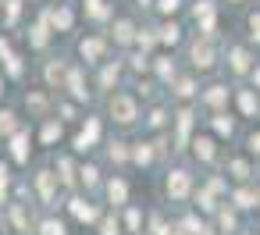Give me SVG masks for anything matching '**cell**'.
<instances>
[{
    "instance_id": "ab89813d",
    "label": "cell",
    "mask_w": 260,
    "mask_h": 235,
    "mask_svg": "<svg viewBox=\"0 0 260 235\" xmlns=\"http://www.w3.org/2000/svg\"><path fill=\"white\" fill-rule=\"evenodd\" d=\"M36 235H68V221H61V217L47 214V217L36 224Z\"/></svg>"
},
{
    "instance_id": "f546056e",
    "label": "cell",
    "mask_w": 260,
    "mask_h": 235,
    "mask_svg": "<svg viewBox=\"0 0 260 235\" xmlns=\"http://www.w3.org/2000/svg\"><path fill=\"white\" fill-rule=\"evenodd\" d=\"M224 175H228L232 182H239V185H242V182H249V178H253L256 171H253L249 157H232V160L224 164Z\"/></svg>"
},
{
    "instance_id": "6da1fadb",
    "label": "cell",
    "mask_w": 260,
    "mask_h": 235,
    "mask_svg": "<svg viewBox=\"0 0 260 235\" xmlns=\"http://www.w3.org/2000/svg\"><path fill=\"white\" fill-rule=\"evenodd\" d=\"M107 118L118 125V128H128L143 118V107L136 100V93H125V89H111L107 93Z\"/></svg>"
},
{
    "instance_id": "60d3db41",
    "label": "cell",
    "mask_w": 260,
    "mask_h": 235,
    "mask_svg": "<svg viewBox=\"0 0 260 235\" xmlns=\"http://www.w3.org/2000/svg\"><path fill=\"white\" fill-rule=\"evenodd\" d=\"M0 68H4V75L8 79H25V61H22V54H8L4 61H0Z\"/></svg>"
},
{
    "instance_id": "94428289",
    "label": "cell",
    "mask_w": 260,
    "mask_h": 235,
    "mask_svg": "<svg viewBox=\"0 0 260 235\" xmlns=\"http://www.w3.org/2000/svg\"><path fill=\"white\" fill-rule=\"evenodd\" d=\"M235 235H249V231H235Z\"/></svg>"
},
{
    "instance_id": "83f0119b",
    "label": "cell",
    "mask_w": 260,
    "mask_h": 235,
    "mask_svg": "<svg viewBox=\"0 0 260 235\" xmlns=\"http://www.w3.org/2000/svg\"><path fill=\"white\" fill-rule=\"evenodd\" d=\"M40 121H43V125H40V136H36V139H40V146H54V143H61L64 125H61L54 114H50V118H40Z\"/></svg>"
},
{
    "instance_id": "74e56055",
    "label": "cell",
    "mask_w": 260,
    "mask_h": 235,
    "mask_svg": "<svg viewBox=\"0 0 260 235\" xmlns=\"http://www.w3.org/2000/svg\"><path fill=\"white\" fill-rule=\"evenodd\" d=\"M22 128V118H18V111H11V107H0V136H15Z\"/></svg>"
},
{
    "instance_id": "6f0895ef",
    "label": "cell",
    "mask_w": 260,
    "mask_h": 235,
    "mask_svg": "<svg viewBox=\"0 0 260 235\" xmlns=\"http://www.w3.org/2000/svg\"><path fill=\"white\" fill-rule=\"evenodd\" d=\"M4 93H8V82H4V75H0V100H4Z\"/></svg>"
},
{
    "instance_id": "5bb4252c",
    "label": "cell",
    "mask_w": 260,
    "mask_h": 235,
    "mask_svg": "<svg viewBox=\"0 0 260 235\" xmlns=\"http://www.w3.org/2000/svg\"><path fill=\"white\" fill-rule=\"evenodd\" d=\"M8 153H11L15 164H29V157H32V132L25 125L15 136H8Z\"/></svg>"
},
{
    "instance_id": "680465c9",
    "label": "cell",
    "mask_w": 260,
    "mask_h": 235,
    "mask_svg": "<svg viewBox=\"0 0 260 235\" xmlns=\"http://www.w3.org/2000/svg\"><path fill=\"white\" fill-rule=\"evenodd\" d=\"M93 4H100V0H82V8H93Z\"/></svg>"
},
{
    "instance_id": "d6986e66",
    "label": "cell",
    "mask_w": 260,
    "mask_h": 235,
    "mask_svg": "<svg viewBox=\"0 0 260 235\" xmlns=\"http://www.w3.org/2000/svg\"><path fill=\"white\" fill-rule=\"evenodd\" d=\"M168 89H171V100H178V104H192V100L200 96V82H196V75H175Z\"/></svg>"
},
{
    "instance_id": "ac0fdd59",
    "label": "cell",
    "mask_w": 260,
    "mask_h": 235,
    "mask_svg": "<svg viewBox=\"0 0 260 235\" xmlns=\"http://www.w3.org/2000/svg\"><path fill=\"white\" fill-rule=\"evenodd\" d=\"M182 22L178 18H160V25L153 29V36H157V47H168V50H175L178 43H182Z\"/></svg>"
},
{
    "instance_id": "484cf974",
    "label": "cell",
    "mask_w": 260,
    "mask_h": 235,
    "mask_svg": "<svg viewBox=\"0 0 260 235\" xmlns=\"http://www.w3.org/2000/svg\"><path fill=\"white\" fill-rule=\"evenodd\" d=\"M64 75H68V61H61V57H50V61L43 64V82H47V89H61Z\"/></svg>"
},
{
    "instance_id": "11a10c76",
    "label": "cell",
    "mask_w": 260,
    "mask_h": 235,
    "mask_svg": "<svg viewBox=\"0 0 260 235\" xmlns=\"http://www.w3.org/2000/svg\"><path fill=\"white\" fill-rule=\"evenodd\" d=\"M249 79H253V89H256V93H260V61H256V64H253V68H249Z\"/></svg>"
},
{
    "instance_id": "f6af8a7d",
    "label": "cell",
    "mask_w": 260,
    "mask_h": 235,
    "mask_svg": "<svg viewBox=\"0 0 260 235\" xmlns=\"http://www.w3.org/2000/svg\"><path fill=\"white\" fill-rule=\"evenodd\" d=\"M54 118L64 125V121H79V111H75V104L72 100H57L54 104Z\"/></svg>"
},
{
    "instance_id": "e0dca14e",
    "label": "cell",
    "mask_w": 260,
    "mask_h": 235,
    "mask_svg": "<svg viewBox=\"0 0 260 235\" xmlns=\"http://www.w3.org/2000/svg\"><path fill=\"white\" fill-rule=\"evenodd\" d=\"M136 22L132 18H111V29H107V43H114V47H132V40H136Z\"/></svg>"
},
{
    "instance_id": "7bdbcfd3",
    "label": "cell",
    "mask_w": 260,
    "mask_h": 235,
    "mask_svg": "<svg viewBox=\"0 0 260 235\" xmlns=\"http://www.w3.org/2000/svg\"><path fill=\"white\" fill-rule=\"evenodd\" d=\"M182 8H185V0H153V11L160 18H175V15H182Z\"/></svg>"
},
{
    "instance_id": "ffe728a7",
    "label": "cell",
    "mask_w": 260,
    "mask_h": 235,
    "mask_svg": "<svg viewBox=\"0 0 260 235\" xmlns=\"http://www.w3.org/2000/svg\"><path fill=\"white\" fill-rule=\"evenodd\" d=\"M189 146H192V160H200V164H214L217 160V139L210 136V132H196L192 139H189Z\"/></svg>"
},
{
    "instance_id": "d590c367",
    "label": "cell",
    "mask_w": 260,
    "mask_h": 235,
    "mask_svg": "<svg viewBox=\"0 0 260 235\" xmlns=\"http://www.w3.org/2000/svg\"><path fill=\"white\" fill-rule=\"evenodd\" d=\"M8 221L15 231H29V203H8Z\"/></svg>"
},
{
    "instance_id": "4316f807",
    "label": "cell",
    "mask_w": 260,
    "mask_h": 235,
    "mask_svg": "<svg viewBox=\"0 0 260 235\" xmlns=\"http://www.w3.org/2000/svg\"><path fill=\"white\" fill-rule=\"evenodd\" d=\"M210 136L214 139H232L235 136V118L228 111H214L210 114Z\"/></svg>"
},
{
    "instance_id": "5b68a950",
    "label": "cell",
    "mask_w": 260,
    "mask_h": 235,
    "mask_svg": "<svg viewBox=\"0 0 260 235\" xmlns=\"http://www.w3.org/2000/svg\"><path fill=\"white\" fill-rule=\"evenodd\" d=\"M100 139H104V121L100 118H82L79 128H75V136H72V150L75 153H89Z\"/></svg>"
},
{
    "instance_id": "8fae6325",
    "label": "cell",
    "mask_w": 260,
    "mask_h": 235,
    "mask_svg": "<svg viewBox=\"0 0 260 235\" xmlns=\"http://www.w3.org/2000/svg\"><path fill=\"white\" fill-rule=\"evenodd\" d=\"M104 199L111 203V210H121L125 203H128V196H132V189H128V178L125 175H111V178H104Z\"/></svg>"
},
{
    "instance_id": "3957f363",
    "label": "cell",
    "mask_w": 260,
    "mask_h": 235,
    "mask_svg": "<svg viewBox=\"0 0 260 235\" xmlns=\"http://www.w3.org/2000/svg\"><path fill=\"white\" fill-rule=\"evenodd\" d=\"M189 68H192V72H200V75H207V72H214V68H217V50H214V40L196 36V40L189 43Z\"/></svg>"
},
{
    "instance_id": "9c48e42d",
    "label": "cell",
    "mask_w": 260,
    "mask_h": 235,
    "mask_svg": "<svg viewBox=\"0 0 260 235\" xmlns=\"http://www.w3.org/2000/svg\"><path fill=\"white\" fill-rule=\"evenodd\" d=\"M192 22H196V36H207V40H214V32H217V4L214 0H196L192 4Z\"/></svg>"
},
{
    "instance_id": "f5cc1de1",
    "label": "cell",
    "mask_w": 260,
    "mask_h": 235,
    "mask_svg": "<svg viewBox=\"0 0 260 235\" xmlns=\"http://www.w3.org/2000/svg\"><path fill=\"white\" fill-rule=\"evenodd\" d=\"M153 235H182V228H178V221H160V228Z\"/></svg>"
},
{
    "instance_id": "816d5d0a",
    "label": "cell",
    "mask_w": 260,
    "mask_h": 235,
    "mask_svg": "<svg viewBox=\"0 0 260 235\" xmlns=\"http://www.w3.org/2000/svg\"><path fill=\"white\" fill-rule=\"evenodd\" d=\"M246 157H260V128H253L246 136Z\"/></svg>"
},
{
    "instance_id": "4fadbf2b",
    "label": "cell",
    "mask_w": 260,
    "mask_h": 235,
    "mask_svg": "<svg viewBox=\"0 0 260 235\" xmlns=\"http://www.w3.org/2000/svg\"><path fill=\"white\" fill-rule=\"evenodd\" d=\"M68 214H72L79 224H96L104 210H100V203H93L89 196H72V199H68Z\"/></svg>"
},
{
    "instance_id": "2e32d148",
    "label": "cell",
    "mask_w": 260,
    "mask_h": 235,
    "mask_svg": "<svg viewBox=\"0 0 260 235\" xmlns=\"http://www.w3.org/2000/svg\"><path fill=\"white\" fill-rule=\"evenodd\" d=\"M228 207H232V210H239V214L256 210V207H260V189H253L249 182L235 185V189H232V203H228Z\"/></svg>"
},
{
    "instance_id": "db71d44e",
    "label": "cell",
    "mask_w": 260,
    "mask_h": 235,
    "mask_svg": "<svg viewBox=\"0 0 260 235\" xmlns=\"http://www.w3.org/2000/svg\"><path fill=\"white\" fill-rule=\"evenodd\" d=\"M8 54H15V50H11V40H8L4 32H0V61H4Z\"/></svg>"
},
{
    "instance_id": "7c38bea8",
    "label": "cell",
    "mask_w": 260,
    "mask_h": 235,
    "mask_svg": "<svg viewBox=\"0 0 260 235\" xmlns=\"http://www.w3.org/2000/svg\"><path fill=\"white\" fill-rule=\"evenodd\" d=\"M40 18L47 22V29H50V32H72V25H75V11H72L68 4L43 8V15H40Z\"/></svg>"
},
{
    "instance_id": "1f68e13d",
    "label": "cell",
    "mask_w": 260,
    "mask_h": 235,
    "mask_svg": "<svg viewBox=\"0 0 260 235\" xmlns=\"http://www.w3.org/2000/svg\"><path fill=\"white\" fill-rule=\"evenodd\" d=\"M189 199H192V207H196V214H200V217H214V210L221 207V203H217V196H214V192H207L203 185H200V189H192V196H189Z\"/></svg>"
},
{
    "instance_id": "e575fe53",
    "label": "cell",
    "mask_w": 260,
    "mask_h": 235,
    "mask_svg": "<svg viewBox=\"0 0 260 235\" xmlns=\"http://www.w3.org/2000/svg\"><path fill=\"white\" fill-rule=\"evenodd\" d=\"M75 171H79V164H75V157H68V153H61V157H57V167H54V175H57V182H61V185H75Z\"/></svg>"
},
{
    "instance_id": "8d00e7d4",
    "label": "cell",
    "mask_w": 260,
    "mask_h": 235,
    "mask_svg": "<svg viewBox=\"0 0 260 235\" xmlns=\"http://www.w3.org/2000/svg\"><path fill=\"white\" fill-rule=\"evenodd\" d=\"M168 125H171V111H168V107H150L146 128H150V132H168Z\"/></svg>"
},
{
    "instance_id": "ba28073f",
    "label": "cell",
    "mask_w": 260,
    "mask_h": 235,
    "mask_svg": "<svg viewBox=\"0 0 260 235\" xmlns=\"http://www.w3.org/2000/svg\"><path fill=\"white\" fill-rule=\"evenodd\" d=\"M224 64H228V72H232L235 79L249 75V68L256 64V57H253V47H246V43H232V47L224 50Z\"/></svg>"
},
{
    "instance_id": "836d02e7",
    "label": "cell",
    "mask_w": 260,
    "mask_h": 235,
    "mask_svg": "<svg viewBox=\"0 0 260 235\" xmlns=\"http://www.w3.org/2000/svg\"><path fill=\"white\" fill-rule=\"evenodd\" d=\"M50 36H54V32L47 29L43 18H36V25H29V47H32V50H47V47H50Z\"/></svg>"
},
{
    "instance_id": "44dd1931",
    "label": "cell",
    "mask_w": 260,
    "mask_h": 235,
    "mask_svg": "<svg viewBox=\"0 0 260 235\" xmlns=\"http://www.w3.org/2000/svg\"><path fill=\"white\" fill-rule=\"evenodd\" d=\"M239 118H260V93L256 89H235L232 93Z\"/></svg>"
},
{
    "instance_id": "bcb514c9",
    "label": "cell",
    "mask_w": 260,
    "mask_h": 235,
    "mask_svg": "<svg viewBox=\"0 0 260 235\" xmlns=\"http://www.w3.org/2000/svg\"><path fill=\"white\" fill-rule=\"evenodd\" d=\"M0 11H4V25H15L22 15V0H0Z\"/></svg>"
},
{
    "instance_id": "277c9868",
    "label": "cell",
    "mask_w": 260,
    "mask_h": 235,
    "mask_svg": "<svg viewBox=\"0 0 260 235\" xmlns=\"http://www.w3.org/2000/svg\"><path fill=\"white\" fill-rule=\"evenodd\" d=\"M192 189H196V178H192L189 167H171V171H168V178H164V192H168L171 203H185V199L192 196Z\"/></svg>"
},
{
    "instance_id": "681fc988",
    "label": "cell",
    "mask_w": 260,
    "mask_h": 235,
    "mask_svg": "<svg viewBox=\"0 0 260 235\" xmlns=\"http://www.w3.org/2000/svg\"><path fill=\"white\" fill-rule=\"evenodd\" d=\"M128 68H132V72H150V54L136 50V54L128 57Z\"/></svg>"
},
{
    "instance_id": "d6a6232c",
    "label": "cell",
    "mask_w": 260,
    "mask_h": 235,
    "mask_svg": "<svg viewBox=\"0 0 260 235\" xmlns=\"http://www.w3.org/2000/svg\"><path fill=\"white\" fill-rule=\"evenodd\" d=\"M25 107H29L36 118H50V114H54V107H50V96H47L43 89H29V93H25Z\"/></svg>"
},
{
    "instance_id": "603a6c76",
    "label": "cell",
    "mask_w": 260,
    "mask_h": 235,
    "mask_svg": "<svg viewBox=\"0 0 260 235\" xmlns=\"http://www.w3.org/2000/svg\"><path fill=\"white\" fill-rule=\"evenodd\" d=\"M121 61H100V75H96V89H104V93H111L114 86H118V79H121Z\"/></svg>"
},
{
    "instance_id": "9a60e30c",
    "label": "cell",
    "mask_w": 260,
    "mask_h": 235,
    "mask_svg": "<svg viewBox=\"0 0 260 235\" xmlns=\"http://www.w3.org/2000/svg\"><path fill=\"white\" fill-rule=\"evenodd\" d=\"M210 114L214 111H224L228 107V100H232V89L224 86V82H214V86H207V89H200V96H196Z\"/></svg>"
},
{
    "instance_id": "91938a15",
    "label": "cell",
    "mask_w": 260,
    "mask_h": 235,
    "mask_svg": "<svg viewBox=\"0 0 260 235\" xmlns=\"http://www.w3.org/2000/svg\"><path fill=\"white\" fill-rule=\"evenodd\" d=\"M228 4H246V0H228Z\"/></svg>"
},
{
    "instance_id": "7dc6e473",
    "label": "cell",
    "mask_w": 260,
    "mask_h": 235,
    "mask_svg": "<svg viewBox=\"0 0 260 235\" xmlns=\"http://www.w3.org/2000/svg\"><path fill=\"white\" fill-rule=\"evenodd\" d=\"M246 29H249V43H253V47H260V8H256V11H249Z\"/></svg>"
},
{
    "instance_id": "7a4b0ae2",
    "label": "cell",
    "mask_w": 260,
    "mask_h": 235,
    "mask_svg": "<svg viewBox=\"0 0 260 235\" xmlns=\"http://www.w3.org/2000/svg\"><path fill=\"white\" fill-rule=\"evenodd\" d=\"M192 128H196V111H192V104H182V107L171 114V125H168V139L175 143V150H178V153L189 146Z\"/></svg>"
},
{
    "instance_id": "ee69618b",
    "label": "cell",
    "mask_w": 260,
    "mask_h": 235,
    "mask_svg": "<svg viewBox=\"0 0 260 235\" xmlns=\"http://www.w3.org/2000/svg\"><path fill=\"white\" fill-rule=\"evenodd\" d=\"M107 160H111V164H128V143H125V139L107 143Z\"/></svg>"
},
{
    "instance_id": "4dcf8cb0",
    "label": "cell",
    "mask_w": 260,
    "mask_h": 235,
    "mask_svg": "<svg viewBox=\"0 0 260 235\" xmlns=\"http://www.w3.org/2000/svg\"><path fill=\"white\" fill-rule=\"evenodd\" d=\"M75 182H79L86 192H96V189L104 185V175H100V167H96V164H79V171H75Z\"/></svg>"
},
{
    "instance_id": "cb8c5ba5",
    "label": "cell",
    "mask_w": 260,
    "mask_h": 235,
    "mask_svg": "<svg viewBox=\"0 0 260 235\" xmlns=\"http://www.w3.org/2000/svg\"><path fill=\"white\" fill-rule=\"evenodd\" d=\"M118 221H121V235H143V221H146V217H143V210H139L136 203H125Z\"/></svg>"
},
{
    "instance_id": "c3c4849f",
    "label": "cell",
    "mask_w": 260,
    "mask_h": 235,
    "mask_svg": "<svg viewBox=\"0 0 260 235\" xmlns=\"http://www.w3.org/2000/svg\"><path fill=\"white\" fill-rule=\"evenodd\" d=\"M8 189H11V164L0 160V203H8Z\"/></svg>"
},
{
    "instance_id": "f1b7e54d",
    "label": "cell",
    "mask_w": 260,
    "mask_h": 235,
    "mask_svg": "<svg viewBox=\"0 0 260 235\" xmlns=\"http://www.w3.org/2000/svg\"><path fill=\"white\" fill-rule=\"evenodd\" d=\"M153 157H157V150H153V143H150V139H139V143H132V146H128V160H132L136 167H150V164H153Z\"/></svg>"
},
{
    "instance_id": "f907efd6",
    "label": "cell",
    "mask_w": 260,
    "mask_h": 235,
    "mask_svg": "<svg viewBox=\"0 0 260 235\" xmlns=\"http://www.w3.org/2000/svg\"><path fill=\"white\" fill-rule=\"evenodd\" d=\"M203 189H207V192H214V196H224V192H228V185H224V178H221V175H210Z\"/></svg>"
},
{
    "instance_id": "b9f144b4",
    "label": "cell",
    "mask_w": 260,
    "mask_h": 235,
    "mask_svg": "<svg viewBox=\"0 0 260 235\" xmlns=\"http://www.w3.org/2000/svg\"><path fill=\"white\" fill-rule=\"evenodd\" d=\"M96 235H121V221L114 210H104L100 221H96Z\"/></svg>"
},
{
    "instance_id": "7402d4cb",
    "label": "cell",
    "mask_w": 260,
    "mask_h": 235,
    "mask_svg": "<svg viewBox=\"0 0 260 235\" xmlns=\"http://www.w3.org/2000/svg\"><path fill=\"white\" fill-rule=\"evenodd\" d=\"M214 231L217 235H235L239 231V210H232L228 203H221L214 210Z\"/></svg>"
},
{
    "instance_id": "8992f818",
    "label": "cell",
    "mask_w": 260,
    "mask_h": 235,
    "mask_svg": "<svg viewBox=\"0 0 260 235\" xmlns=\"http://www.w3.org/2000/svg\"><path fill=\"white\" fill-rule=\"evenodd\" d=\"M32 189H36V199H40L43 207H54L57 196H61V182H57L54 167H40V171L32 175Z\"/></svg>"
},
{
    "instance_id": "52a82bcc",
    "label": "cell",
    "mask_w": 260,
    "mask_h": 235,
    "mask_svg": "<svg viewBox=\"0 0 260 235\" xmlns=\"http://www.w3.org/2000/svg\"><path fill=\"white\" fill-rule=\"evenodd\" d=\"M107 50H111L107 36L89 32V36H82V40H79V57H82V64H86V68H96L100 61H107Z\"/></svg>"
},
{
    "instance_id": "30bf717a",
    "label": "cell",
    "mask_w": 260,
    "mask_h": 235,
    "mask_svg": "<svg viewBox=\"0 0 260 235\" xmlns=\"http://www.w3.org/2000/svg\"><path fill=\"white\" fill-rule=\"evenodd\" d=\"M61 89H68L72 104H89V100H93V93L86 89V68H82V64H68V75H64Z\"/></svg>"
},
{
    "instance_id": "9f6ffc18",
    "label": "cell",
    "mask_w": 260,
    "mask_h": 235,
    "mask_svg": "<svg viewBox=\"0 0 260 235\" xmlns=\"http://www.w3.org/2000/svg\"><path fill=\"white\" fill-rule=\"evenodd\" d=\"M136 8H143V11H153V0H136Z\"/></svg>"
},
{
    "instance_id": "f35d334b",
    "label": "cell",
    "mask_w": 260,
    "mask_h": 235,
    "mask_svg": "<svg viewBox=\"0 0 260 235\" xmlns=\"http://www.w3.org/2000/svg\"><path fill=\"white\" fill-rule=\"evenodd\" d=\"M178 228H182V235H203L210 224H207L200 214H182V217H178Z\"/></svg>"
},
{
    "instance_id": "d4e9b609",
    "label": "cell",
    "mask_w": 260,
    "mask_h": 235,
    "mask_svg": "<svg viewBox=\"0 0 260 235\" xmlns=\"http://www.w3.org/2000/svg\"><path fill=\"white\" fill-rule=\"evenodd\" d=\"M150 72L157 75V82H160V86H171V79L178 75V64H175V57L160 54V57H150Z\"/></svg>"
}]
</instances>
